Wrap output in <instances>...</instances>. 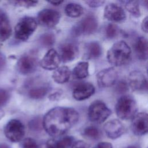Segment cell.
<instances>
[{
  "label": "cell",
  "mask_w": 148,
  "mask_h": 148,
  "mask_svg": "<svg viewBox=\"0 0 148 148\" xmlns=\"http://www.w3.org/2000/svg\"><path fill=\"white\" fill-rule=\"evenodd\" d=\"M79 120V113L71 108L55 107L46 113L43 126L50 136L57 137L64 135Z\"/></svg>",
  "instance_id": "6da1fadb"
},
{
  "label": "cell",
  "mask_w": 148,
  "mask_h": 148,
  "mask_svg": "<svg viewBox=\"0 0 148 148\" xmlns=\"http://www.w3.org/2000/svg\"><path fill=\"white\" fill-rule=\"evenodd\" d=\"M107 60L114 66L127 64L131 58V50L128 45L123 40L114 43L107 53Z\"/></svg>",
  "instance_id": "7a4b0ae2"
},
{
  "label": "cell",
  "mask_w": 148,
  "mask_h": 148,
  "mask_svg": "<svg viewBox=\"0 0 148 148\" xmlns=\"http://www.w3.org/2000/svg\"><path fill=\"white\" fill-rule=\"evenodd\" d=\"M138 107L134 98L130 95L121 96L117 101L115 110L119 118L122 120L132 119L136 114Z\"/></svg>",
  "instance_id": "3957f363"
},
{
  "label": "cell",
  "mask_w": 148,
  "mask_h": 148,
  "mask_svg": "<svg viewBox=\"0 0 148 148\" xmlns=\"http://www.w3.org/2000/svg\"><path fill=\"white\" fill-rule=\"evenodd\" d=\"M37 27L36 20L31 17L21 18L14 28L15 38L21 41L27 40L34 32Z\"/></svg>",
  "instance_id": "277c9868"
},
{
  "label": "cell",
  "mask_w": 148,
  "mask_h": 148,
  "mask_svg": "<svg viewBox=\"0 0 148 148\" xmlns=\"http://www.w3.org/2000/svg\"><path fill=\"white\" fill-rule=\"evenodd\" d=\"M111 114L110 110L105 103L95 101L91 103L88 110V116L92 122L100 124L104 122Z\"/></svg>",
  "instance_id": "5b68a950"
},
{
  "label": "cell",
  "mask_w": 148,
  "mask_h": 148,
  "mask_svg": "<svg viewBox=\"0 0 148 148\" xmlns=\"http://www.w3.org/2000/svg\"><path fill=\"white\" fill-rule=\"evenodd\" d=\"M3 132L8 140L17 143L23 140L25 135V127L20 120L12 119L4 127Z\"/></svg>",
  "instance_id": "8992f818"
},
{
  "label": "cell",
  "mask_w": 148,
  "mask_h": 148,
  "mask_svg": "<svg viewBox=\"0 0 148 148\" xmlns=\"http://www.w3.org/2000/svg\"><path fill=\"white\" fill-rule=\"evenodd\" d=\"M38 57L34 53H28L23 55L17 62V69L22 75L34 73L38 66Z\"/></svg>",
  "instance_id": "52a82bcc"
},
{
  "label": "cell",
  "mask_w": 148,
  "mask_h": 148,
  "mask_svg": "<svg viewBox=\"0 0 148 148\" xmlns=\"http://www.w3.org/2000/svg\"><path fill=\"white\" fill-rule=\"evenodd\" d=\"M98 21L96 18L89 15L81 20L75 27L74 32L77 35H87L94 34L97 29Z\"/></svg>",
  "instance_id": "ba28073f"
},
{
  "label": "cell",
  "mask_w": 148,
  "mask_h": 148,
  "mask_svg": "<svg viewBox=\"0 0 148 148\" xmlns=\"http://www.w3.org/2000/svg\"><path fill=\"white\" fill-rule=\"evenodd\" d=\"M60 19V13L53 9H45L40 10L37 16V21L42 26L52 28L56 26Z\"/></svg>",
  "instance_id": "9c48e42d"
},
{
  "label": "cell",
  "mask_w": 148,
  "mask_h": 148,
  "mask_svg": "<svg viewBox=\"0 0 148 148\" xmlns=\"http://www.w3.org/2000/svg\"><path fill=\"white\" fill-rule=\"evenodd\" d=\"M96 77L99 86L106 88L111 87L116 83L118 74L113 67H110L99 71Z\"/></svg>",
  "instance_id": "30bf717a"
},
{
  "label": "cell",
  "mask_w": 148,
  "mask_h": 148,
  "mask_svg": "<svg viewBox=\"0 0 148 148\" xmlns=\"http://www.w3.org/2000/svg\"><path fill=\"white\" fill-rule=\"evenodd\" d=\"M104 17L112 22H121L125 19L126 14L123 8L114 3H108L104 9Z\"/></svg>",
  "instance_id": "8fae6325"
},
{
  "label": "cell",
  "mask_w": 148,
  "mask_h": 148,
  "mask_svg": "<svg viewBox=\"0 0 148 148\" xmlns=\"http://www.w3.org/2000/svg\"><path fill=\"white\" fill-rule=\"evenodd\" d=\"M127 84L133 91H141L146 88L147 80L142 72L133 71L128 75Z\"/></svg>",
  "instance_id": "7c38bea8"
},
{
  "label": "cell",
  "mask_w": 148,
  "mask_h": 148,
  "mask_svg": "<svg viewBox=\"0 0 148 148\" xmlns=\"http://www.w3.org/2000/svg\"><path fill=\"white\" fill-rule=\"evenodd\" d=\"M132 130L134 134L142 136L147 132L148 117L146 112H140L136 114L132 118Z\"/></svg>",
  "instance_id": "4fadbf2b"
},
{
  "label": "cell",
  "mask_w": 148,
  "mask_h": 148,
  "mask_svg": "<svg viewBox=\"0 0 148 148\" xmlns=\"http://www.w3.org/2000/svg\"><path fill=\"white\" fill-rule=\"evenodd\" d=\"M60 62L59 54L54 49H50L40 60V65L43 69L51 71L58 68Z\"/></svg>",
  "instance_id": "5bb4252c"
},
{
  "label": "cell",
  "mask_w": 148,
  "mask_h": 148,
  "mask_svg": "<svg viewBox=\"0 0 148 148\" xmlns=\"http://www.w3.org/2000/svg\"><path fill=\"white\" fill-rule=\"evenodd\" d=\"M103 130L108 138L114 139L120 137L125 132L123 124L117 119L108 121L103 126Z\"/></svg>",
  "instance_id": "9a60e30c"
},
{
  "label": "cell",
  "mask_w": 148,
  "mask_h": 148,
  "mask_svg": "<svg viewBox=\"0 0 148 148\" xmlns=\"http://www.w3.org/2000/svg\"><path fill=\"white\" fill-rule=\"evenodd\" d=\"M95 92L94 86L90 83L84 82L77 84L73 90V97L77 101H83L90 98Z\"/></svg>",
  "instance_id": "2e32d148"
},
{
  "label": "cell",
  "mask_w": 148,
  "mask_h": 148,
  "mask_svg": "<svg viewBox=\"0 0 148 148\" xmlns=\"http://www.w3.org/2000/svg\"><path fill=\"white\" fill-rule=\"evenodd\" d=\"M60 57L64 62H69L74 60L78 56L77 46L73 43H66L62 45L60 48Z\"/></svg>",
  "instance_id": "e0dca14e"
},
{
  "label": "cell",
  "mask_w": 148,
  "mask_h": 148,
  "mask_svg": "<svg viewBox=\"0 0 148 148\" xmlns=\"http://www.w3.org/2000/svg\"><path fill=\"white\" fill-rule=\"evenodd\" d=\"M12 34V27L7 14L0 9V40L2 42L8 39Z\"/></svg>",
  "instance_id": "ac0fdd59"
},
{
  "label": "cell",
  "mask_w": 148,
  "mask_h": 148,
  "mask_svg": "<svg viewBox=\"0 0 148 148\" xmlns=\"http://www.w3.org/2000/svg\"><path fill=\"white\" fill-rule=\"evenodd\" d=\"M134 49L138 58L141 60H146L147 58V41L143 36L137 38L135 42Z\"/></svg>",
  "instance_id": "d6986e66"
},
{
  "label": "cell",
  "mask_w": 148,
  "mask_h": 148,
  "mask_svg": "<svg viewBox=\"0 0 148 148\" xmlns=\"http://www.w3.org/2000/svg\"><path fill=\"white\" fill-rule=\"evenodd\" d=\"M71 76V71L66 66H61L57 68L52 75L53 80L58 84H63L67 82Z\"/></svg>",
  "instance_id": "ffe728a7"
},
{
  "label": "cell",
  "mask_w": 148,
  "mask_h": 148,
  "mask_svg": "<svg viewBox=\"0 0 148 148\" xmlns=\"http://www.w3.org/2000/svg\"><path fill=\"white\" fill-rule=\"evenodd\" d=\"M73 138L66 136L60 139H50L46 144V148H69L72 145Z\"/></svg>",
  "instance_id": "44dd1931"
},
{
  "label": "cell",
  "mask_w": 148,
  "mask_h": 148,
  "mask_svg": "<svg viewBox=\"0 0 148 148\" xmlns=\"http://www.w3.org/2000/svg\"><path fill=\"white\" fill-rule=\"evenodd\" d=\"M102 48L97 42H91L86 46L85 55L88 59H95L101 56Z\"/></svg>",
  "instance_id": "7402d4cb"
},
{
  "label": "cell",
  "mask_w": 148,
  "mask_h": 148,
  "mask_svg": "<svg viewBox=\"0 0 148 148\" xmlns=\"http://www.w3.org/2000/svg\"><path fill=\"white\" fill-rule=\"evenodd\" d=\"M73 76L78 79H84L88 75V63L86 61L79 62L72 71Z\"/></svg>",
  "instance_id": "603a6c76"
},
{
  "label": "cell",
  "mask_w": 148,
  "mask_h": 148,
  "mask_svg": "<svg viewBox=\"0 0 148 148\" xmlns=\"http://www.w3.org/2000/svg\"><path fill=\"white\" fill-rule=\"evenodd\" d=\"M83 8L76 3H69L65 8V13L66 16L72 18L79 17L83 13Z\"/></svg>",
  "instance_id": "cb8c5ba5"
},
{
  "label": "cell",
  "mask_w": 148,
  "mask_h": 148,
  "mask_svg": "<svg viewBox=\"0 0 148 148\" xmlns=\"http://www.w3.org/2000/svg\"><path fill=\"white\" fill-rule=\"evenodd\" d=\"M125 8L133 16L139 17L140 16V11L138 1H128L125 2Z\"/></svg>",
  "instance_id": "d4e9b609"
},
{
  "label": "cell",
  "mask_w": 148,
  "mask_h": 148,
  "mask_svg": "<svg viewBox=\"0 0 148 148\" xmlns=\"http://www.w3.org/2000/svg\"><path fill=\"white\" fill-rule=\"evenodd\" d=\"M49 89L46 87H39L31 89L28 92V95L32 99H38L43 98L47 93Z\"/></svg>",
  "instance_id": "484cf974"
},
{
  "label": "cell",
  "mask_w": 148,
  "mask_h": 148,
  "mask_svg": "<svg viewBox=\"0 0 148 148\" xmlns=\"http://www.w3.org/2000/svg\"><path fill=\"white\" fill-rule=\"evenodd\" d=\"M83 135L90 139H98L100 138V131L94 126H89L86 127L83 131Z\"/></svg>",
  "instance_id": "4316f807"
},
{
  "label": "cell",
  "mask_w": 148,
  "mask_h": 148,
  "mask_svg": "<svg viewBox=\"0 0 148 148\" xmlns=\"http://www.w3.org/2000/svg\"><path fill=\"white\" fill-rule=\"evenodd\" d=\"M119 32L118 27L113 23H109L105 28V36L108 39L115 38Z\"/></svg>",
  "instance_id": "83f0119b"
},
{
  "label": "cell",
  "mask_w": 148,
  "mask_h": 148,
  "mask_svg": "<svg viewBox=\"0 0 148 148\" xmlns=\"http://www.w3.org/2000/svg\"><path fill=\"white\" fill-rule=\"evenodd\" d=\"M40 42L44 46H51L55 42V36L51 33L44 34L41 36L40 38Z\"/></svg>",
  "instance_id": "f1b7e54d"
},
{
  "label": "cell",
  "mask_w": 148,
  "mask_h": 148,
  "mask_svg": "<svg viewBox=\"0 0 148 148\" xmlns=\"http://www.w3.org/2000/svg\"><path fill=\"white\" fill-rule=\"evenodd\" d=\"M10 3L13 5L19 6V7H24V8H31L35 6L38 1H10Z\"/></svg>",
  "instance_id": "f546056e"
},
{
  "label": "cell",
  "mask_w": 148,
  "mask_h": 148,
  "mask_svg": "<svg viewBox=\"0 0 148 148\" xmlns=\"http://www.w3.org/2000/svg\"><path fill=\"white\" fill-rule=\"evenodd\" d=\"M9 98V92L6 90L0 88V109L7 104Z\"/></svg>",
  "instance_id": "4dcf8cb0"
},
{
  "label": "cell",
  "mask_w": 148,
  "mask_h": 148,
  "mask_svg": "<svg viewBox=\"0 0 148 148\" xmlns=\"http://www.w3.org/2000/svg\"><path fill=\"white\" fill-rule=\"evenodd\" d=\"M36 142L31 138H25L22 140L21 148H38Z\"/></svg>",
  "instance_id": "1f68e13d"
},
{
  "label": "cell",
  "mask_w": 148,
  "mask_h": 148,
  "mask_svg": "<svg viewBox=\"0 0 148 148\" xmlns=\"http://www.w3.org/2000/svg\"><path fill=\"white\" fill-rule=\"evenodd\" d=\"M128 88V86L127 83L121 80L118 82L116 86V91L119 94H123L127 91Z\"/></svg>",
  "instance_id": "d6a6232c"
},
{
  "label": "cell",
  "mask_w": 148,
  "mask_h": 148,
  "mask_svg": "<svg viewBox=\"0 0 148 148\" xmlns=\"http://www.w3.org/2000/svg\"><path fill=\"white\" fill-rule=\"evenodd\" d=\"M85 3L91 8H98L102 6L105 1H86Z\"/></svg>",
  "instance_id": "836d02e7"
},
{
  "label": "cell",
  "mask_w": 148,
  "mask_h": 148,
  "mask_svg": "<svg viewBox=\"0 0 148 148\" xmlns=\"http://www.w3.org/2000/svg\"><path fill=\"white\" fill-rule=\"evenodd\" d=\"M71 148H89V145L83 140H77L75 142Z\"/></svg>",
  "instance_id": "e575fe53"
},
{
  "label": "cell",
  "mask_w": 148,
  "mask_h": 148,
  "mask_svg": "<svg viewBox=\"0 0 148 148\" xmlns=\"http://www.w3.org/2000/svg\"><path fill=\"white\" fill-rule=\"evenodd\" d=\"M6 57L2 53H0V73L2 72L6 65Z\"/></svg>",
  "instance_id": "d590c367"
},
{
  "label": "cell",
  "mask_w": 148,
  "mask_h": 148,
  "mask_svg": "<svg viewBox=\"0 0 148 148\" xmlns=\"http://www.w3.org/2000/svg\"><path fill=\"white\" fill-rule=\"evenodd\" d=\"M93 148H113L112 145L109 142H100Z\"/></svg>",
  "instance_id": "8d00e7d4"
},
{
  "label": "cell",
  "mask_w": 148,
  "mask_h": 148,
  "mask_svg": "<svg viewBox=\"0 0 148 148\" xmlns=\"http://www.w3.org/2000/svg\"><path fill=\"white\" fill-rule=\"evenodd\" d=\"M147 23H148V19H147V17L146 16L142 21V24H141V28L142 31L145 32L147 33Z\"/></svg>",
  "instance_id": "74e56055"
},
{
  "label": "cell",
  "mask_w": 148,
  "mask_h": 148,
  "mask_svg": "<svg viewBox=\"0 0 148 148\" xmlns=\"http://www.w3.org/2000/svg\"><path fill=\"white\" fill-rule=\"evenodd\" d=\"M60 97H61V94L59 93L58 92H54V93L52 94L51 95H50L49 97V98L50 101H56V100L58 99Z\"/></svg>",
  "instance_id": "f35d334b"
},
{
  "label": "cell",
  "mask_w": 148,
  "mask_h": 148,
  "mask_svg": "<svg viewBox=\"0 0 148 148\" xmlns=\"http://www.w3.org/2000/svg\"><path fill=\"white\" fill-rule=\"evenodd\" d=\"M49 2L53 5H61L63 1H49Z\"/></svg>",
  "instance_id": "ab89813d"
},
{
  "label": "cell",
  "mask_w": 148,
  "mask_h": 148,
  "mask_svg": "<svg viewBox=\"0 0 148 148\" xmlns=\"http://www.w3.org/2000/svg\"><path fill=\"white\" fill-rule=\"evenodd\" d=\"M0 148H8V147L5 145H0Z\"/></svg>",
  "instance_id": "60d3db41"
},
{
  "label": "cell",
  "mask_w": 148,
  "mask_h": 148,
  "mask_svg": "<svg viewBox=\"0 0 148 148\" xmlns=\"http://www.w3.org/2000/svg\"><path fill=\"white\" fill-rule=\"evenodd\" d=\"M127 148H139V147L135 146H128Z\"/></svg>",
  "instance_id": "b9f144b4"
}]
</instances>
